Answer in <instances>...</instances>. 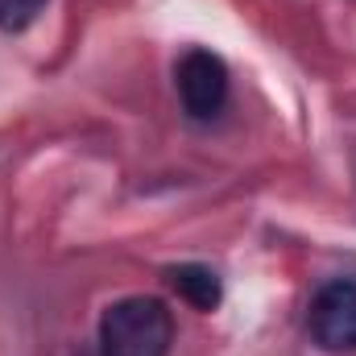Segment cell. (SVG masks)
Listing matches in <instances>:
<instances>
[{
  "label": "cell",
  "mask_w": 356,
  "mask_h": 356,
  "mask_svg": "<svg viewBox=\"0 0 356 356\" xmlns=\"http://www.w3.org/2000/svg\"><path fill=\"white\" fill-rule=\"evenodd\" d=\"M175 319L162 298H120L99 319V356H170Z\"/></svg>",
  "instance_id": "6da1fadb"
},
{
  "label": "cell",
  "mask_w": 356,
  "mask_h": 356,
  "mask_svg": "<svg viewBox=\"0 0 356 356\" xmlns=\"http://www.w3.org/2000/svg\"><path fill=\"white\" fill-rule=\"evenodd\" d=\"M175 88L191 120H216L228 104V67L211 50H186L175 67Z\"/></svg>",
  "instance_id": "7a4b0ae2"
},
{
  "label": "cell",
  "mask_w": 356,
  "mask_h": 356,
  "mask_svg": "<svg viewBox=\"0 0 356 356\" xmlns=\"http://www.w3.org/2000/svg\"><path fill=\"white\" fill-rule=\"evenodd\" d=\"M307 327L323 353H356V282H327L311 298Z\"/></svg>",
  "instance_id": "3957f363"
},
{
  "label": "cell",
  "mask_w": 356,
  "mask_h": 356,
  "mask_svg": "<svg viewBox=\"0 0 356 356\" xmlns=\"http://www.w3.org/2000/svg\"><path fill=\"white\" fill-rule=\"evenodd\" d=\"M170 286L178 290V298H186L195 311H211L220 302V277L207 266H178L170 269Z\"/></svg>",
  "instance_id": "277c9868"
},
{
  "label": "cell",
  "mask_w": 356,
  "mask_h": 356,
  "mask_svg": "<svg viewBox=\"0 0 356 356\" xmlns=\"http://www.w3.org/2000/svg\"><path fill=\"white\" fill-rule=\"evenodd\" d=\"M46 8V0H0V29H25L38 13Z\"/></svg>",
  "instance_id": "5b68a950"
}]
</instances>
